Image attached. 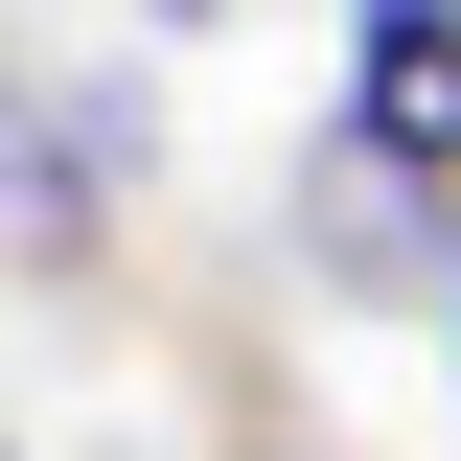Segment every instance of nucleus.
Wrapping results in <instances>:
<instances>
[{
    "mask_svg": "<svg viewBox=\"0 0 461 461\" xmlns=\"http://www.w3.org/2000/svg\"><path fill=\"white\" fill-rule=\"evenodd\" d=\"M438 393H461V300H438Z\"/></svg>",
    "mask_w": 461,
    "mask_h": 461,
    "instance_id": "39448f33",
    "label": "nucleus"
},
{
    "mask_svg": "<svg viewBox=\"0 0 461 461\" xmlns=\"http://www.w3.org/2000/svg\"><path fill=\"white\" fill-rule=\"evenodd\" d=\"M277 254H300V300H415L438 323L461 300V185H415V162H369V139H300V185H277Z\"/></svg>",
    "mask_w": 461,
    "mask_h": 461,
    "instance_id": "f257e3e1",
    "label": "nucleus"
},
{
    "mask_svg": "<svg viewBox=\"0 0 461 461\" xmlns=\"http://www.w3.org/2000/svg\"><path fill=\"white\" fill-rule=\"evenodd\" d=\"M139 162H162V93H139V69H47V93H23V277H47V300L115 254Z\"/></svg>",
    "mask_w": 461,
    "mask_h": 461,
    "instance_id": "f03ea898",
    "label": "nucleus"
},
{
    "mask_svg": "<svg viewBox=\"0 0 461 461\" xmlns=\"http://www.w3.org/2000/svg\"><path fill=\"white\" fill-rule=\"evenodd\" d=\"M346 139L461 185V0H346Z\"/></svg>",
    "mask_w": 461,
    "mask_h": 461,
    "instance_id": "7ed1b4c3",
    "label": "nucleus"
},
{
    "mask_svg": "<svg viewBox=\"0 0 461 461\" xmlns=\"http://www.w3.org/2000/svg\"><path fill=\"white\" fill-rule=\"evenodd\" d=\"M115 23H162V47H208V23H230V0H115Z\"/></svg>",
    "mask_w": 461,
    "mask_h": 461,
    "instance_id": "20e7f679",
    "label": "nucleus"
}]
</instances>
